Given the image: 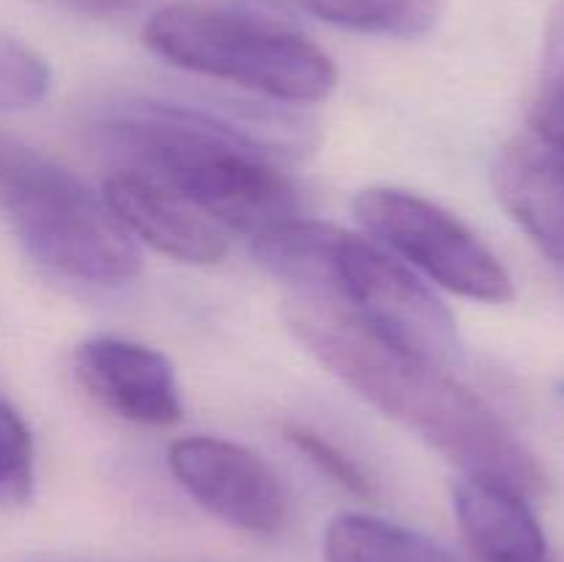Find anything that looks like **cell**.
<instances>
[{
	"label": "cell",
	"instance_id": "5",
	"mask_svg": "<svg viewBox=\"0 0 564 562\" xmlns=\"http://www.w3.org/2000/svg\"><path fill=\"white\" fill-rule=\"evenodd\" d=\"M334 295L394 350L449 369L460 334L449 309L378 242L345 231L334 259Z\"/></svg>",
	"mask_w": 564,
	"mask_h": 562
},
{
	"label": "cell",
	"instance_id": "4",
	"mask_svg": "<svg viewBox=\"0 0 564 562\" xmlns=\"http://www.w3.org/2000/svg\"><path fill=\"white\" fill-rule=\"evenodd\" d=\"M0 213L42 268L91 287H124L141 273L138 240L105 196L20 143L0 141Z\"/></svg>",
	"mask_w": 564,
	"mask_h": 562
},
{
	"label": "cell",
	"instance_id": "15",
	"mask_svg": "<svg viewBox=\"0 0 564 562\" xmlns=\"http://www.w3.org/2000/svg\"><path fill=\"white\" fill-rule=\"evenodd\" d=\"M36 488V450L25 419L0 397V505H25Z\"/></svg>",
	"mask_w": 564,
	"mask_h": 562
},
{
	"label": "cell",
	"instance_id": "10",
	"mask_svg": "<svg viewBox=\"0 0 564 562\" xmlns=\"http://www.w3.org/2000/svg\"><path fill=\"white\" fill-rule=\"evenodd\" d=\"M499 202L540 251L564 270V152L538 132L518 136L490 165Z\"/></svg>",
	"mask_w": 564,
	"mask_h": 562
},
{
	"label": "cell",
	"instance_id": "12",
	"mask_svg": "<svg viewBox=\"0 0 564 562\" xmlns=\"http://www.w3.org/2000/svg\"><path fill=\"white\" fill-rule=\"evenodd\" d=\"M345 231L292 218L253 237V259L297 295H334V259Z\"/></svg>",
	"mask_w": 564,
	"mask_h": 562
},
{
	"label": "cell",
	"instance_id": "20",
	"mask_svg": "<svg viewBox=\"0 0 564 562\" xmlns=\"http://www.w3.org/2000/svg\"><path fill=\"white\" fill-rule=\"evenodd\" d=\"M75 3L88 11H121L132 9V6H138L141 0H75Z\"/></svg>",
	"mask_w": 564,
	"mask_h": 562
},
{
	"label": "cell",
	"instance_id": "13",
	"mask_svg": "<svg viewBox=\"0 0 564 562\" xmlns=\"http://www.w3.org/2000/svg\"><path fill=\"white\" fill-rule=\"evenodd\" d=\"M325 562H460L427 534L364 512L330 518L323 534Z\"/></svg>",
	"mask_w": 564,
	"mask_h": 562
},
{
	"label": "cell",
	"instance_id": "11",
	"mask_svg": "<svg viewBox=\"0 0 564 562\" xmlns=\"http://www.w3.org/2000/svg\"><path fill=\"white\" fill-rule=\"evenodd\" d=\"M529 496L494 479L463 477L452 488L457 523L479 562H549L543 527Z\"/></svg>",
	"mask_w": 564,
	"mask_h": 562
},
{
	"label": "cell",
	"instance_id": "1",
	"mask_svg": "<svg viewBox=\"0 0 564 562\" xmlns=\"http://www.w3.org/2000/svg\"><path fill=\"white\" fill-rule=\"evenodd\" d=\"M284 317L301 345L341 383L463 468L466 477L494 479L523 496L545 488L538 457L482 397L444 367L380 342L336 295L292 292Z\"/></svg>",
	"mask_w": 564,
	"mask_h": 562
},
{
	"label": "cell",
	"instance_id": "14",
	"mask_svg": "<svg viewBox=\"0 0 564 562\" xmlns=\"http://www.w3.org/2000/svg\"><path fill=\"white\" fill-rule=\"evenodd\" d=\"M330 25L372 36L416 39L438 22V0H295Z\"/></svg>",
	"mask_w": 564,
	"mask_h": 562
},
{
	"label": "cell",
	"instance_id": "9",
	"mask_svg": "<svg viewBox=\"0 0 564 562\" xmlns=\"http://www.w3.org/2000/svg\"><path fill=\"white\" fill-rule=\"evenodd\" d=\"M105 202L135 240L185 264H215L226 257L224 229L182 193L135 174L116 171L105 182Z\"/></svg>",
	"mask_w": 564,
	"mask_h": 562
},
{
	"label": "cell",
	"instance_id": "3",
	"mask_svg": "<svg viewBox=\"0 0 564 562\" xmlns=\"http://www.w3.org/2000/svg\"><path fill=\"white\" fill-rule=\"evenodd\" d=\"M143 42L180 69L279 102H319L339 80L330 55L279 0L163 6L149 17Z\"/></svg>",
	"mask_w": 564,
	"mask_h": 562
},
{
	"label": "cell",
	"instance_id": "21",
	"mask_svg": "<svg viewBox=\"0 0 564 562\" xmlns=\"http://www.w3.org/2000/svg\"><path fill=\"white\" fill-rule=\"evenodd\" d=\"M562 395H564V383H562Z\"/></svg>",
	"mask_w": 564,
	"mask_h": 562
},
{
	"label": "cell",
	"instance_id": "2",
	"mask_svg": "<svg viewBox=\"0 0 564 562\" xmlns=\"http://www.w3.org/2000/svg\"><path fill=\"white\" fill-rule=\"evenodd\" d=\"M97 147L119 163L182 193L207 218L253 237L297 218V191L262 143L202 110L138 102L97 127Z\"/></svg>",
	"mask_w": 564,
	"mask_h": 562
},
{
	"label": "cell",
	"instance_id": "19",
	"mask_svg": "<svg viewBox=\"0 0 564 562\" xmlns=\"http://www.w3.org/2000/svg\"><path fill=\"white\" fill-rule=\"evenodd\" d=\"M532 130L564 152V94H538Z\"/></svg>",
	"mask_w": 564,
	"mask_h": 562
},
{
	"label": "cell",
	"instance_id": "6",
	"mask_svg": "<svg viewBox=\"0 0 564 562\" xmlns=\"http://www.w3.org/2000/svg\"><path fill=\"white\" fill-rule=\"evenodd\" d=\"M352 213L369 235L444 290L485 303L516 298L499 257L441 204L402 187H367L352 198Z\"/></svg>",
	"mask_w": 564,
	"mask_h": 562
},
{
	"label": "cell",
	"instance_id": "8",
	"mask_svg": "<svg viewBox=\"0 0 564 562\" xmlns=\"http://www.w3.org/2000/svg\"><path fill=\"white\" fill-rule=\"evenodd\" d=\"M75 367L83 386L121 419L152 428L180 422L174 367L154 347L121 336H94L77 347Z\"/></svg>",
	"mask_w": 564,
	"mask_h": 562
},
{
	"label": "cell",
	"instance_id": "7",
	"mask_svg": "<svg viewBox=\"0 0 564 562\" xmlns=\"http://www.w3.org/2000/svg\"><path fill=\"white\" fill-rule=\"evenodd\" d=\"M176 483L215 518L251 534L284 529L290 501L279 474L248 446L213 435L180 439L169 450Z\"/></svg>",
	"mask_w": 564,
	"mask_h": 562
},
{
	"label": "cell",
	"instance_id": "18",
	"mask_svg": "<svg viewBox=\"0 0 564 562\" xmlns=\"http://www.w3.org/2000/svg\"><path fill=\"white\" fill-rule=\"evenodd\" d=\"M540 94H564V0L549 11L540 53Z\"/></svg>",
	"mask_w": 564,
	"mask_h": 562
},
{
	"label": "cell",
	"instance_id": "16",
	"mask_svg": "<svg viewBox=\"0 0 564 562\" xmlns=\"http://www.w3.org/2000/svg\"><path fill=\"white\" fill-rule=\"evenodd\" d=\"M53 83V72L31 44L0 33V114L25 110L42 102Z\"/></svg>",
	"mask_w": 564,
	"mask_h": 562
},
{
	"label": "cell",
	"instance_id": "17",
	"mask_svg": "<svg viewBox=\"0 0 564 562\" xmlns=\"http://www.w3.org/2000/svg\"><path fill=\"white\" fill-rule=\"evenodd\" d=\"M284 433L286 439L292 441V446H295L301 455H306L325 477L334 479L339 488L350 490V494L361 496V499H372V479L367 477V472H364L341 446H336L334 441H328L325 435H319L317 430L306 428V424H286Z\"/></svg>",
	"mask_w": 564,
	"mask_h": 562
}]
</instances>
